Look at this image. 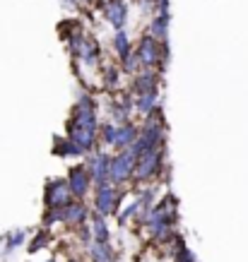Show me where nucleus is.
Instances as JSON below:
<instances>
[{"label": "nucleus", "instance_id": "nucleus-1", "mask_svg": "<svg viewBox=\"0 0 248 262\" xmlns=\"http://www.w3.org/2000/svg\"><path fill=\"white\" fill-rule=\"evenodd\" d=\"M133 161H135V154H128V151H123L118 159L111 164V178L113 181H126L133 171Z\"/></svg>", "mask_w": 248, "mask_h": 262}, {"label": "nucleus", "instance_id": "nucleus-2", "mask_svg": "<svg viewBox=\"0 0 248 262\" xmlns=\"http://www.w3.org/2000/svg\"><path fill=\"white\" fill-rule=\"evenodd\" d=\"M87 183H89V173L85 171V168H72V173H70V190L75 192V195H85V190H87Z\"/></svg>", "mask_w": 248, "mask_h": 262}, {"label": "nucleus", "instance_id": "nucleus-3", "mask_svg": "<svg viewBox=\"0 0 248 262\" xmlns=\"http://www.w3.org/2000/svg\"><path fill=\"white\" fill-rule=\"evenodd\" d=\"M92 176H94L96 181H104L106 176H111V161H109V157H96L92 161Z\"/></svg>", "mask_w": 248, "mask_h": 262}, {"label": "nucleus", "instance_id": "nucleus-4", "mask_svg": "<svg viewBox=\"0 0 248 262\" xmlns=\"http://www.w3.org/2000/svg\"><path fill=\"white\" fill-rule=\"evenodd\" d=\"M113 190L111 188H99V198H96V207H99V212H111L113 207Z\"/></svg>", "mask_w": 248, "mask_h": 262}, {"label": "nucleus", "instance_id": "nucleus-5", "mask_svg": "<svg viewBox=\"0 0 248 262\" xmlns=\"http://www.w3.org/2000/svg\"><path fill=\"white\" fill-rule=\"evenodd\" d=\"M109 19H111L116 27H118V24H123V19H126V8L120 5L118 0H116V3H111V8H109Z\"/></svg>", "mask_w": 248, "mask_h": 262}, {"label": "nucleus", "instance_id": "nucleus-6", "mask_svg": "<svg viewBox=\"0 0 248 262\" xmlns=\"http://www.w3.org/2000/svg\"><path fill=\"white\" fill-rule=\"evenodd\" d=\"M116 48H118L123 56H128V41H126V36H123V34H118V36H116Z\"/></svg>", "mask_w": 248, "mask_h": 262}, {"label": "nucleus", "instance_id": "nucleus-7", "mask_svg": "<svg viewBox=\"0 0 248 262\" xmlns=\"http://www.w3.org/2000/svg\"><path fill=\"white\" fill-rule=\"evenodd\" d=\"M94 231H96V238H99V241H106V238H109V233H106V226H104V222H96Z\"/></svg>", "mask_w": 248, "mask_h": 262}]
</instances>
